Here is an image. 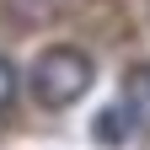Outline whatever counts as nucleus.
<instances>
[{"mask_svg":"<svg viewBox=\"0 0 150 150\" xmlns=\"http://www.w3.org/2000/svg\"><path fill=\"white\" fill-rule=\"evenodd\" d=\"M11 107H16V64L0 54V118H11Z\"/></svg>","mask_w":150,"mask_h":150,"instance_id":"nucleus-5","label":"nucleus"},{"mask_svg":"<svg viewBox=\"0 0 150 150\" xmlns=\"http://www.w3.org/2000/svg\"><path fill=\"white\" fill-rule=\"evenodd\" d=\"M129 134H134V123L123 118V107H102L97 118H91V139H97V145H107V150H118Z\"/></svg>","mask_w":150,"mask_h":150,"instance_id":"nucleus-4","label":"nucleus"},{"mask_svg":"<svg viewBox=\"0 0 150 150\" xmlns=\"http://www.w3.org/2000/svg\"><path fill=\"white\" fill-rule=\"evenodd\" d=\"M91 54H81V48H70V43H54V48H43L32 59V70H27V86H32V102L38 107H48V112H59V107H75L91 91Z\"/></svg>","mask_w":150,"mask_h":150,"instance_id":"nucleus-1","label":"nucleus"},{"mask_svg":"<svg viewBox=\"0 0 150 150\" xmlns=\"http://www.w3.org/2000/svg\"><path fill=\"white\" fill-rule=\"evenodd\" d=\"M0 6L11 11V22H16V27H48L54 16L70 6V0H0Z\"/></svg>","mask_w":150,"mask_h":150,"instance_id":"nucleus-3","label":"nucleus"},{"mask_svg":"<svg viewBox=\"0 0 150 150\" xmlns=\"http://www.w3.org/2000/svg\"><path fill=\"white\" fill-rule=\"evenodd\" d=\"M123 118L150 134V64L123 70Z\"/></svg>","mask_w":150,"mask_h":150,"instance_id":"nucleus-2","label":"nucleus"}]
</instances>
